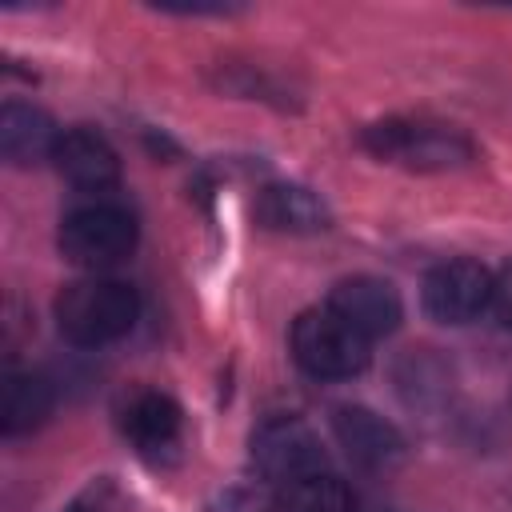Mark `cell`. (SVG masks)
Masks as SVG:
<instances>
[{
    "label": "cell",
    "mask_w": 512,
    "mask_h": 512,
    "mask_svg": "<svg viewBox=\"0 0 512 512\" xmlns=\"http://www.w3.org/2000/svg\"><path fill=\"white\" fill-rule=\"evenodd\" d=\"M252 464L260 476L288 484L312 472H328V452L312 424H304L300 416H276L252 432Z\"/></svg>",
    "instance_id": "5b68a950"
},
{
    "label": "cell",
    "mask_w": 512,
    "mask_h": 512,
    "mask_svg": "<svg viewBox=\"0 0 512 512\" xmlns=\"http://www.w3.org/2000/svg\"><path fill=\"white\" fill-rule=\"evenodd\" d=\"M56 124L48 112H40L36 104L24 100H8L0 108V152L8 164H40L52 160L56 152Z\"/></svg>",
    "instance_id": "8fae6325"
},
{
    "label": "cell",
    "mask_w": 512,
    "mask_h": 512,
    "mask_svg": "<svg viewBox=\"0 0 512 512\" xmlns=\"http://www.w3.org/2000/svg\"><path fill=\"white\" fill-rule=\"evenodd\" d=\"M288 348H292V360L316 376V380H352L368 368L372 352H368V340L348 328L336 312L328 308H312V312H300L292 320V332H288Z\"/></svg>",
    "instance_id": "7a4b0ae2"
},
{
    "label": "cell",
    "mask_w": 512,
    "mask_h": 512,
    "mask_svg": "<svg viewBox=\"0 0 512 512\" xmlns=\"http://www.w3.org/2000/svg\"><path fill=\"white\" fill-rule=\"evenodd\" d=\"M140 320V296L124 280H76L56 296V328L76 348H104Z\"/></svg>",
    "instance_id": "6da1fadb"
},
{
    "label": "cell",
    "mask_w": 512,
    "mask_h": 512,
    "mask_svg": "<svg viewBox=\"0 0 512 512\" xmlns=\"http://www.w3.org/2000/svg\"><path fill=\"white\" fill-rule=\"evenodd\" d=\"M256 220L272 232H320L332 216L316 192L300 184H268L256 196Z\"/></svg>",
    "instance_id": "7c38bea8"
},
{
    "label": "cell",
    "mask_w": 512,
    "mask_h": 512,
    "mask_svg": "<svg viewBox=\"0 0 512 512\" xmlns=\"http://www.w3.org/2000/svg\"><path fill=\"white\" fill-rule=\"evenodd\" d=\"M136 248V220L120 204H84L72 208L60 224V252L76 268H112Z\"/></svg>",
    "instance_id": "277c9868"
},
{
    "label": "cell",
    "mask_w": 512,
    "mask_h": 512,
    "mask_svg": "<svg viewBox=\"0 0 512 512\" xmlns=\"http://www.w3.org/2000/svg\"><path fill=\"white\" fill-rule=\"evenodd\" d=\"M272 512H352V488L332 472H312L280 484Z\"/></svg>",
    "instance_id": "5bb4252c"
},
{
    "label": "cell",
    "mask_w": 512,
    "mask_h": 512,
    "mask_svg": "<svg viewBox=\"0 0 512 512\" xmlns=\"http://www.w3.org/2000/svg\"><path fill=\"white\" fill-rule=\"evenodd\" d=\"M180 424H184V412L172 396L156 392V388H140L124 400L120 408V432L136 444V452L144 456H160L168 448L180 444Z\"/></svg>",
    "instance_id": "30bf717a"
},
{
    "label": "cell",
    "mask_w": 512,
    "mask_h": 512,
    "mask_svg": "<svg viewBox=\"0 0 512 512\" xmlns=\"http://www.w3.org/2000/svg\"><path fill=\"white\" fill-rule=\"evenodd\" d=\"M56 172L80 192H104L120 184V156L96 128H68L56 140Z\"/></svg>",
    "instance_id": "9c48e42d"
},
{
    "label": "cell",
    "mask_w": 512,
    "mask_h": 512,
    "mask_svg": "<svg viewBox=\"0 0 512 512\" xmlns=\"http://www.w3.org/2000/svg\"><path fill=\"white\" fill-rule=\"evenodd\" d=\"M360 144L392 164H408V168H460L472 160V144L456 132V128H440V124H416V120H380L368 124L360 132Z\"/></svg>",
    "instance_id": "3957f363"
},
{
    "label": "cell",
    "mask_w": 512,
    "mask_h": 512,
    "mask_svg": "<svg viewBox=\"0 0 512 512\" xmlns=\"http://www.w3.org/2000/svg\"><path fill=\"white\" fill-rule=\"evenodd\" d=\"M328 312H336L348 328H356L364 340H380L400 328L404 304L400 292L380 276H348L328 292Z\"/></svg>",
    "instance_id": "52a82bcc"
},
{
    "label": "cell",
    "mask_w": 512,
    "mask_h": 512,
    "mask_svg": "<svg viewBox=\"0 0 512 512\" xmlns=\"http://www.w3.org/2000/svg\"><path fill=\"white\" fill-rule=\"evenodd\" d=\"M56 392L40 372H8L4 380V408H0V428L4 436H28L52 416Z\"/></svg>",
    "instance_id": "4fadbf2b"
},
{
    "label": "cell",
    "mask_w": 512,
    "mask_h": 512,
    "mask_svg": "<svg viewBox=\"0 0 512 512\" xmlns=\"http://www.w3.org/2000/svg\"><path fill=\"white\" fill-rule=\"evenodd\" d=\"M272 508V504H268ZM264 508V500L256 496V492H248V488H228V492H220L212 504H208V512H268Z\"/></svg>",
    "instance_id": "9a60e30c"
},
{
    "label": "cell",
    "mask_w": 512,
    "mask_h": 512,
    "mask_svg": "<svg viewBox=\"0 0 512 512\" xmlns=\"http://www.w3.org/2000/svg\"><path fill=\"white\" fill-rule=\"evenodd\" d=\"M108 496H112V480H108V476H100V480H92V484H88V488H84V492H80L64 512H100Z\"/></svg>",
    "instance_id": "e0dca14e"
},
{
    "label": "cell",
    "mask_w": 512,
    "mask_h": 512,
    "mask_svg": "<svg viewBox=\"0 0 512 512\" xmlns=\"http://www.w3.org/2000/svg\"><path fill=\"white\" fill-rule=\"evenodd\" d=\"M332 432H336L340 448L348 452V460L368 468V472H384V468L404 460L400 428L364 404H336L332 408Z\"/></svg>",
    "instance_id": "ba28073f"
},
{
    "label": "cell",
    "mask_w": 512,
    "mask_h": 512,
    "mask_svg": "<svg viewBox=\"0 0 512 512\" xmlns=\"http://www.w3.org/2000/svg\"><path fill=\"white\" fill-rule=\"evenodd\" d=\"M492 284L496 276L480 260H444L424 276L420 304L436 324H468L484 308H492Z\"/></svg>",
    "instance_id": "8992f818"
},
{
    "label": "cell",
    "mask_w": 512,
    "mask_h": 512,
    "mask_svg": "<svg viewBox=\"0 0 512 512\" xmlns=\"http://www.w3.org/2000/svg\"><path fill=\"white\" fill-rule=\"evenodd\" d=\"M492 312H496V320L512 332V260L496 272V284H492Z\"/></svg>",
    "instance_id": "2e32d148"
}]
</instances>
